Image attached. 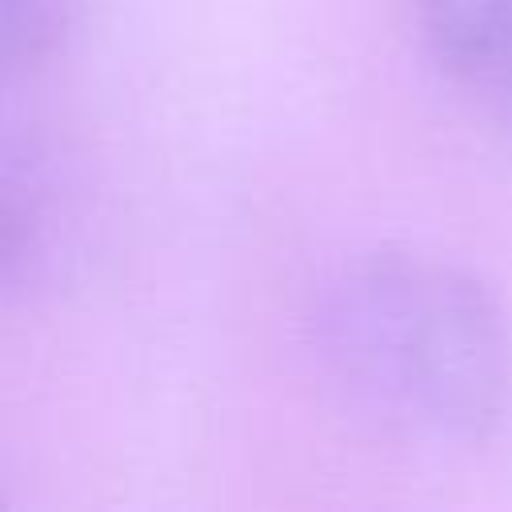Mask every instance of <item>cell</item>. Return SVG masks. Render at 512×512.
<instances>
[{"label":"cell","instance_id":"cell-3","mask_svg":"<svg viewBox=\"0 0 512 512\" xmlns=\"http://www.w3.org/2000/svg\"><path fill=\"white\" fill-rule=\"evenodd\" d=\"M60 236V180L44 144L0 132V292L28 284Z\"/></svg>","mask_w":512,"mask_h":512},{"label":"cell","instance_id":"cell-2","mask_svg":"<svg viewBox=\"0 0 512 512\" xmlns=\"http://www.w3.org/2000/svg\"><path fill=\"white\" fill-rule=\"evenodd\" d=\"M416 24L456 88L512 116V0H412Z\"/></svg>","mask_w":512,"mask_h":512},{"label":"cell","instance_id":"cell-4","mask_svg":"<svg viewBox=\"0 0 512 512\" xmlns=\"http://www.w3.org/2000/svg\"><path fill=\"white\" fill-rule=\"evenodd\" d=\"M72 28V0H0V96L40 72Z\"/></svg>","mask_w":512,"mask_h":512},{"label":"cell","instance_id":"cell-1","mask_svg":"<svg viewBox=\"0 0 512 512\" xmlns=\"http://www.w3.org/2000/svg\"><path fill=\"white\" fill-rule=\"evenodd\" d=\"M312 352L336 400L420 448L484 444L512 404V336L464 268L376 248L340 264L312 304Z\"/></svg>","mask_w":512,"mask_h":512}]
</instances>
